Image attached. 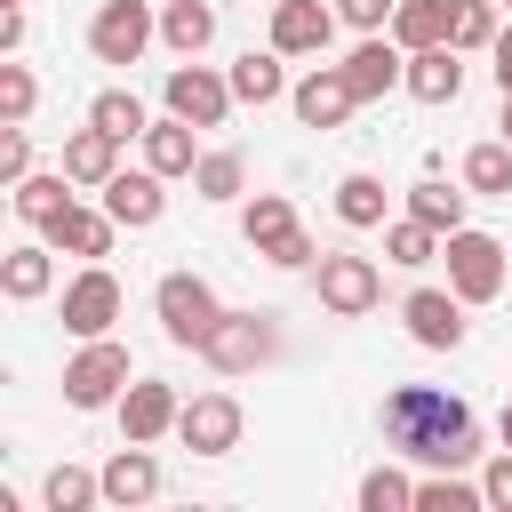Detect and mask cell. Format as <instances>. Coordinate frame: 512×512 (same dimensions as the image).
I'll use <instances>...</instances> for the list:
<instances>
[{
	"label": "cell",
	"mask_w": 512,
	"mask_h": 512,
	"mask_svg": "<svg viewBox=\"0 0 512 512\" xmlns=\"http://www.w3.org/2000/svg\"><path fill=\"white\" fill-rule=\"evenodd\" d=\"M384 440H392L400 456L432 464V472L480 464V424H472V408H464L456 392H440V384H392V392H384Z\"/></svg>",
	"instance_id": "6da1fadb"
},
{
	"label": "cell",
	"mask_w": 512,
	"mask_h": 512,
	"mask_svg": "<svg viewBox=\"0 0 512 512\" xmlns=\"http://www.w3.org/2000/svg\"><path fill=\"white\" fill-rule=\"evenodd\" d=\"M240 232H248V248H256L264 264H280V272H304V264H320V248H312V232L296 224L288 192H248V208H240Z\"/></svg>",
	"instance_id": "7a4b0ae2"
},
{
	"label": "cell",
	"mask_w": 512,
	"mask_h": 512,
	"mask_svg": "<svg viewBox=\"0 0 512 512\" xmlns=\"http://www.w3.org/2000/svg\"><path fill=\"white\" fill-rule=\"evenodd\" d=\"M440 256H448V288H456L464 304H496L504 280H512L504 240H488V232H472V224H456V232L440 240Z\"/></svg>",
	"instance_id": "3957f363"
},
{
	"label": "cell",
	"mask_w": 512,
	"mask_h": 512,
	"mask_svg": "<svg viewBox=\"0 0 512 512\" xmlns=\"http://www.w3.org/2000/svg\"><path fill=\"white\" fill-rule=\"evenodd\" d=\"M312 288H320V312H336V320H360V312L384 304V272H376V256H352V248H320Z\"/></svg>",
	"instance_id": "277c9868"
},
{
	"label": "cell",
	"mask_w": 512,
	"mask_h": 512,
	"mask_svg": "<svg viewBox=\"0 0 512 512\" xmlns=\"http://www.w3.org/2000/svg\"><path fill=\"white\" fill-rule=\"evenodd\" d=\"M152 312H160L168 344H184V352H200V344L216 336V320H224V304H216V288H208L200 272H168V280L152 288Z\"/></svg>",
	"instance_id": "5b68a950"
},
{
	"label": "cell",
	"mask_w": 512,
	"mask_h": 512,
	"mask_svg": "<svg viewBox=\"0 0 512 512\" xmlns=\"http://www.w3.org/2000/svg\"><path fill=\"white\" fill-rule=\"evenodd\" d=\"M200 360H208L216 376H248V368L280 360V320H272V312H224L216 336L200 344Z\"/></svg>",
	"instance_id": "8992f818"
},
{
	"label": "cell",
	"mask_w": 512,
	"mask_h": 512,
	"mask_svg": "<svg viewBox=\"0 0 512 512\" xmlns=\"http://www.w3.org/2000/svg\"><path fill=\"white\" fill-rule=\"evenodd\" d=\"M128 384H136V376H128V344H112V336H88V344L64 360V400H72V408H120Z\"/></svg>",
	"instance_id": "52a82bcc"
},
{
	"label": "cell",
	"mask_w": 512,
	"mask_h": 512,
	"mask_svg": "<svg viewBox=\"0 0 512 512\" xmlns=\"http://www.w3.org/2000/svg\"><path fill=\"white\" fill-rule=\"evenodd\" d=\"M160 96H168V112L192 120V128H224V112L240 104V96H232V72H208V64H192V56L160 80Z\"/></svg>",
	"instance_id": "ba28073f"
},
{
	"label": "cell",
	"mask_w": 512,
	"mask_h": 512,
	"mask_svg": "<svg viewBox=\"0 0 512 512\" xmlns=\"http://www.w3.org/2000/svg\"><path fill=\"white\" fill-rule=\"evenodd\" d=\"M152 32H160L152 0H104L96 24H88V48H96V64H136L152 48Z\"/></svg>",
	"instance_id": "9c48e42d"
},
{
	"label": "cell",
	"mask_w": 512,
	"mask_h": 512,
	"mask_svg": "<svg viewBox=\"0 0 512 512\" xmlns=\"http://www.w3.org/2000/svg\"><path fill=\"white\" fill-rule=\"evenodd\" d=\"M240 400L232 392H200V400H184V416H176V440L192 448V456H232L240 448Z\"/></svg>",
	"instance_id": "30bf717a"
},
{
	"label": "cell",
	"mask_w": 512,
	"mask_h": 512,
	"mask_svg": "<svg viewBox=\"0 0 512 512\" xmlns=\"http://www.w3.org/2000/svg\"><path fill=\"white\" fill-rule=\"evenodd\" d=\"M344 80H352V96H360V104H376V96L408 88V48H400L392 32H368V40L344 56Z\"/></svg>",
	"instance_id": "8fae6325"
},
{
	"label": "cell",
	"mask_w": 512,
	"mask_h": 512,
	"mask_svg": "<svg viewBox=\"0 0 512 512\" xmlns=\"http://www.w3.org/2000/svg\"><path fill=\"white\" fill-rule=\"evenodd\" d=\"M400 320H408V336H416L424 352H456V344H464V296H456V288H408Z\"/></svg>",
	"instance_id": "7c38bea8"
},
{
	"label": "cell",
	"mask_w": 512,
	"mask_h": 512,
	"mask_svg": "<svg viewBox=\"0 0 512 512\" xmlns=\"http://www.w3.org/2000/svg\"><path fill=\"white\" fill-rule=\"evenodd\" d=\"M112 320H120V280H112L104 264H88V272L64 288V328L88 344V336H112Z\"/></svg>",
	"instance_id": "4fadbf2b"
},
{
	"label": "cell",
	"mask_w": 512,
	"mask_h": 512,
	"mask_svg": "<svg viewBox=\"0 0 512 512\" xmlns=\"http://www.w3.org/2000/svg\"><path fill=\"white\" fill-rule=\"evenodd\" d=\"M176 416H184V400H176V384H160V376H136L128 392H120V440H160V432H176Z\"/></svg>",
	"instance_id": "5bb4252c"
},
{
	"label": "cell",
	"mask_w": 512,
	"mask_h": 512,
	"mask_svg": "<svg viewBox=\"0 0 512 512\" xmlns=\"http://www.w3.org/2000/svg\"><path fill=\"white\" fill-rule=\"evenodd\" d=\"M288 104H296V120H304V128H344V112H352L360 96H352L344 64H312V72L288 88Z\"/></svg>",
	"instance_id": "9a60e30c"
},
{
	"label": "cell",
	"mask_w": 512,
	"mask_h": 512,
	"mask_svg": "<svg viewBox=\"0 0 512 512\" xmlns=\"http://www.w3.org/2000/svg\"><path fill=\"white\" fill-rule=\"evenodd\" d=\"M336 8H320V0H272V48L280 56H320L328 40H336Z\"/></svg>",
	"instance_id": "2e32d148"
},
{
	"label": "cell",
	"mask_w": 512,
	"mask_h": 512,
	"mask_svg": "<svg viewBox=\"0 0 512 512\" xmlns=\"http://www.w3.org/2000/svg\"><path fill=\"white\" fill-rule=\"evenodd\" d=\"M168 176L160 168H120L112 184H104V208H112V224L120 232H144V224H160V208H168V192H160Z\"/></svg>",
	"instance_id": "e0dca14e"
},
{
	"label": "cell",
	"mask_w": 512,
	"mask_h": 512,
	"mask_svg": "<svg viewBox=\"0 0 512 512\" xmlns=\"http://www.w3.org/2000/svg\"><path fill=\"white\" fill-rule=\"evenodd\" d=\"M408 96L416 104H456L464 96V48H408Z\"/></svg>",
	"instance_id": "ac0fdd59"
},
{
	"label": "cell",
	"mask_w": 512,
	"mask_h": 512,
	"mask_svg": "<svg viewBox=\"0 0 512 512\" xmlns=\"http://www.w3.org/2000/svg\"><path fill=\"white\" fill-rule=\"evenodd\" d=\"M64 176L104 192V184L120 176V136H112V128H96V120H88V128H72V136H64Z\"/></svg>",
	"instance_id": "d6986e66"
},
{
	"label": "cell",
	"mask_w": 512,
	"mask_h": 512,
	"mask_svg": "<svg viewBox=\"0 0 512 512\" xmlns=\"http://www.w3.org/2000/svg\"><path fill=\"white\" fill-rule=\"evenodd\" d=\"M112 232H120V224H112V208H80V200H72V208L48 224V248H64V256H88V264H96V256H112Z\"/></svg>",
	"instance_id": "ffe728a7"
},
{
	"label": "cell",
	"mask_w": 512,
	"mask_h": 512,
	"mask_svg": "<svg viewBox=\"0 0 512 512\" xmlns=\"http://www.w3.org/2000/svg\"><path fill=\"white\" fill-rule=\"evenodd\" d=\"M152 496H160V464H152V448H144V440H128V448L104 464V504H120V512H128V504H152Z\"/></svg>",
	"instance_id": "44dd1931"
},
{
	"label": "cell",
	"mask_w": 512,
	"mask_h": 512,
	"mask_svg": "<svg viewBox=\"0 0 512 512\" xmlns=\"http://www.w3.org/2000/svg\"><path fill=\"white\" fill-rule=\"evenodd\" d=\"M192 136H200V128L176 120V112L152 120V128H144V168H160V176H192V168H200V144H192Z\"/></svg>",
	"instance_id": "7402d4cb"
},
{
	"label": "cell",
	"mask_w": 512,
	"mask_h": 512,
	"mask_svg": "<svg viewBox=\"0 0 512 512\" xmlns=\"http://www.w3.org/2000/svg\"><path fill=\"white\" fill-rule=\"evenodd\" d=\"M48 288H56V256H48V248L24 240V248L0 256V296H8V304H40Z\"/></svg>",
	"instance_id": "603a6c76"
},
{
	"label": "cell",
	"mask_w": 512,
	"mask_h": 512,
	"mask_svg": "<svg viewBox=\"0 0 512 512\" xmlns=\"http://www.w3.org/2000/svg\"><path fill=\"white\" fill-rule=\"evenodd\" d=\"M456 32V0H400L392 8V40L400 48H440Z\"/></svg>",
	"instance_id": "cb8c5ba5"
},
{
	"label": "cell",
	"mask_w": 512,
	"mask_h": 512,
	"mask_svg": "<svg viewBox=\"0 0 512 512\" xmlns=\"http://www.w3.org/2000/svg\"><path fill=\"white\" fill-rule=\"evenodd\" d=\"M160 40H168L176 56H200V48L216 40V8H208V0H160Z\"/></svg>",
	"instance_id": "d4e9b609"
},
{
	"label": "cell",
	"mask_w": 512,
	"mask_h": 512,
	"mask_svg": "<svg viewBox=\"0 0 512 512\" xmlns=\"http://www.w3.org/2000/svg\"><path fill=\"white\" fill-rule=\"evenodd\" d=\"M232 96H240V104H280V96H288V72H280V48H264V56L248 48V56L232 64Z\"/></svg>",
	"instance_id": "484cf974"
},
{
	"label": "cell",
	"mask_w": 512,
	"mask_h": 512,
	"mask_svg": "<svg viewBox=\"0 0 512 512\" xmlns=\"http://www.w3.org/2000/svg\"><path fill=\"white\" fill-rule=\"evenodd\" d=\"M64 208H72V176H64V168H56V176H24V184H16V216H24L32 232H48Z\"/></svg>",
	"instance_id": "4316f807"
},
{
	"label": "cell",
	"mask_w": 512,
	"mask_h": 512,
	"mask_svg": "<svg viewBox=\"0 0 512 512\" xmlns=\"http://www.w3.org/2000/svg\"><path fill=\"white\" fill-rule=\"evenodd\" d=\"M40 504H48V512H88V504H104V472L56 464V472L40 480Z\"/></svg>",
	"instance_id": "83f0119b"
},
{
	"label": "cell",
	"mask_w": 512,
	"mask_h": 512,
	"mask_svg": "<svg viewBox=\"0 0 512 512\" xmlns=\"http://www.w3.org/2000/svg\"><path fill=\"white\" fill-rule=\"evenodd\" d=\"M464 184L488 192V200H512V144H504V136L472 144V152H464Z\"/></svg>",
	"instance_id": "f1b7e54d"
},
{
	"label": "cell",
	"mask_w": 512,
	"mask_h": 512,
	"mask_svg": "<svg viewBox=\"0 0 512 512\" xmlns=\"http://www.w3.org/2000/svg\"><path fill=\"white\" fill-rule=\"evenodd\" d=\"M336 216H344L352 232H376V224H384V176H344V184H336Z\"/></svg>",
	"instance_id": "f546056e"
},
{
	"label": "cell",
	"mask_w": 512,
	"mask_h": 512,
	"mask_svg": "<svg viewBox=\"0 0 512 512\" xmlns=\"http://www.w3.org/2000/svg\"><path fill=\"white\" fill-rule=\"evenodd\" d=\"M480 504H488V488H480V480H456V472L416 480V512H480Z\"/></svg>",
	"instance_id": "4dcf8cb0"
},
{
	"label": "cell",
	"mask_w": 512,
	"mask_h": 512,
	"mask_svg": "<svg viewBox=\"0 0 512 512\" xmlns=\"http://www.w3.org/2000/svg\"><path fill=\"white\" fill-rule=\"evenodd\" d=\"M408 216H424V224H432V232H440V240H448V232H456V224H464V192H448V184H440V176H424V184H416V192H408Z\"/></svg>",
	"instance_id": "1f68e13d"
},
{
	"label": "cell",
	"mask_w": 512,
	"mask_h": 512,
	"mask_svg": "<svg viewBox=\"0 0 512 512\" xmlns=\"http://www.w3.org/2000/svg\"><path fill=\"white\" fill-rule=\"evenodd\" d=\"M88 120H96V128H112V136H120V144H128V136H144V128H152V120H144V104H136V88H104V96H96V104H88Z\"/></svg>",
	"instance_id": "d6a6232c"
},
{
	"label": "cell",
	"mask_w": 512,
	"mask_h": 512,
	"mask_svg": "<svg viewBox=\"0 0 512 512\" xmlns=\"http://www.w3.org/2000/svg\"><path fill=\"white\" fill-rule=\"evenodd\" d=\"M240 184H248L240 152H200V168H192V192L200 200H240Z\"/></svg>",
	"instance_id": "836d02e7"
},
{
	"label": "cell",
	"mask_w": 512,
	"mask_h": 512,
	"mask_svg": "<svg viewBox=\"0 0 512 512\" xmlns=\"http://www.w3.org/2000/svg\"><path fill=\"white\" fill-rule=\"evenodd\" d=\"M384 256H392V264H408V272H416V264H432V256H440V232H432V224H424V216H400V224H392V232H384Z\"/></svg>",
	"instance_id": "e575fe53"
},
{
	"label": "cell",
	"mask_w": 512,
	"mask_h": 512,
	"mask_svg": "<svg viewBox=\"0 0 512 512\" xmlns=\"http://www.w3.org/2000/svg\"><path fill=\"white\" fill-rule=\"evenodd\" d=\"M360 512H416V480L392 472V464H376V472L360 480Z\"/></svg>",
	"instance_id": "d590c367"
},
{
	"label": "cell",
	"mask_w": 512,
	"mask_h": 512,
	"mask_svg": "<svg viewBox=\"0 0 512 512\" xmlns=\"http://www.w3.org/2000/svg\"><path fill=\"white\" fill-rule=\"evenodd\" d=\"M496 32H504V24H496V0H456V32H448V48L472 56V48H496Z\"/></svg>",
	"instance_id": "8d00e7d4"
},
{
	"label": "cell",
	"mask_w": 512,
	"mask_h": 512,
	"mask_svg": "<svg viewBox=\"0 0 512 512\" xmlns=\"http://www.w3.org/2000/svg\"><path fill=\"white\" fill-rule=\"evenodd\" d=\"M32 104H40V80H32L24 64H0V120H8V128H24V120H32Z\"/></svg>",
	"instance_id": "74e56055"
},
{
	"label": "cell",
	"mask_w": 512,
	"mask_h": 512,
	"mask_svg": "<svg viewBox=\"0 0 512 512\" xmlns=\"http://www.w3.org/2000/svg\"><path fill=\"white\" fill-rule=\"evenodd\" d=\"M392 8H400V0H336V16H344L352 32H392Z\"/></svg>",
	"instance_id": "f35d334b"
},
{
	"label": "cell",
	"mask_w": 512,
	"mask_h": 512,
	"mask_svg": "<svg viewBox=\"0 0 512 512\" xmlns=\"http://www.w3.org/2000/svg\"><path fill=\"white\" fill-rule=\"evenodd\" d=\"M0 176H8V192L32 176V136H24V128H8V136H0Z\"/></svg>",
	"instance_id": "ab89813d"
},
{
	"label": "cell",
	"mask_w": 512,
	"mask_h": 512,
	"mask_svg": "<svg viewBox=\"0 0 512 512\" xmlns=\"http://www.w3.org/2000/svg\"><path fill=\"white\" fill-rule=\"evenodd\" d=\"M480 488H488V504H496V512H512V448H504V456H488Z\"/></svg>",
	"instance_id": "60d3db41"
},
{
	"label": "cell",
	"mask_w": 512,
	"mask_h": 512,
	"mask_svg": "<svg viewBox=\"0 0 512 512\" xmlns=\"http://www.w3.org/2000/svg\"><path fill=\"white\" fill-rule=\"evenodd\" d=\"M0 48H8V56L24 48V0H8V8H0Z\"/></svg>",
	"instance_id": "b9f144b4"
},
{
	"label": "cell",
	"mask_w": 512,
	"mask_h": 512,
	"mask_svg": "<svg viewBox=\"0 0 512 512\" xmlns=\"http://www.w3.org/2000/svg\"><path fill=\"white\" fill-rule=\"evenodd\" d=\"M488 56H496V88H512V24L496 32V48H488Z\"/></svg>",
	"instance_id": "7bdbcfd3"
},
{
	"label": "cell",
	"mask_w": 512,
	"mask_h": 512,
	"mask_svg": "<svg viewBox=\"0 0 512 512\" xmlns=\"http://www.w3.org/2000/svg\"><path fill=\"white\" fill-rule=\"evenodd\" d=\"M496 136L512 144V88H504V112H496Z\"/></svg>",
	"instance_id": "ee69618b"
},
{
	"label": "cell",
	"mask_w": 512,
	"mask_h": 512,
	"mask_svg": "<svg viewBox=\"0 0 512 512\" xmlns=\"http://www.w3.org/2000/svg\"><path fill=\"white\" fill-rule=\"evenodd\" d=\"M496 432H504V448H512V400H504V416H496Z\"/></svg>",
	"instance_id": "f6af8a7d"
},
{
	"label": "cell",
	"mask_w": 512,
	"mask_h": 512,
	"mask_svg": "<svg viewBox=\"0 0 512 512\" xmlns=\"http://www.w3.org/2000/svg\"><path fill=\"white\" fill-rule=\"evenodd\" d=\"M496 8H512V0H496Z\"/></svg>",
	"instance_id": "bcb514c9"
}]
</instances>
